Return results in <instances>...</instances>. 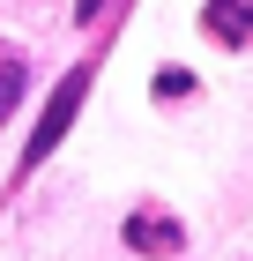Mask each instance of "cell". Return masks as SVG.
Returning <instances> with one entry per match:
<instances>
[{"mask_svg": "<svg viewBox=\"0 0 253 261\" xmlns=\"http://www.w3.org/2000/svg\"><path fill=\"white\" fill-rule=\"evenodd\" d=\"M82 97H90V60H82V67H67V75H60V90H52V105H45V120L30 127V142H22V172H38V164L52 157L60 142H67V127H75V112H82Z\"/></svg>", "mask_w": 253, "mask_h": 261, "instance_id": "obj_1", "label": "cell"}, {"mask_svg": "<svg viewBox=\"0 0 253 261\" xmlns=\"http://www.w3.org/2000/svg\"><path fill=\"white\" fill-rule=\"evenodd\" d=\"M201 30L223 38V45H246L253 38V0H209L201 8Z\"/></svg>", "mask_w": 253, "mask_h": 261, "instance_id": "obj_2", "label": "cell"}, {"mask_svg": "<svg viewBox=\"0 0 253 261\" xmlns=\"http://www.w3.org/2000/svg\"><path fill=\"white\" fill-rule=\"evenodd\" d=\"M127 239L142 246V254H179V217H127Z\"/></svg>", "mask_w": 253, "mask_h": 261, "instance_id": "obj_3", "label": "cell"}, {"mask_svg": "<svg viewBox=\"0 0 253 261\" xmlns=\"http://www.w3.org/2000/svg\"><path fill=\"white\" fill-rule=\"evenodd\" d=\"M22 82H30V75H22V60L8 53V45H0V120H8V112L22 105Z\"/></svg>", "mask_w": 253, "mask_h": 261, "instance_id": "obj_4", "label": "cell"}, {"mask_svg": "<svg viewBox=\"0 0 253 261\" xmlns=\"http://www.w3.org/2000/svg\"><path fill=\"white\" fill-rule=\"evenodd\" d=\"M149 90H156V97H186V90H194V75H156Z\"/></svg>", "mask_w": 253, "mask_h": 261, "instance_id": "obj_5", "label": "cell"}, {"mask_svg": "<svg viewBox=\"0 0 253 261\" xmlns=\"http://www.w3.org/2000/svg\"><path fill=\"white\" fill-rule=\"evenodd\" d=\"M75 15H82V22H97V15H104V0H75Z\"/></svg>", "mask_w": 253, "mask_h": 261, "instance_id": "obj_6", "label": "cell"}]
</instances>
